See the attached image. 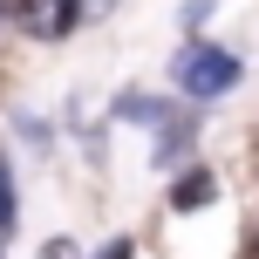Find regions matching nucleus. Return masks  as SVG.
I'll use <instances>...</instances> for the list:
<instances>
[{
	"label": "nucleus",
	"mask_w": 259,
	"mask_h": 259,
	"mask_svg": "<svg viewBox=\"0 0 259 259\" xmlns=\"http://www.w3.org/2000/svg\"><path fill=\"white\" fill-rule=\"evenodd\" d=\"M178 89L191 96V103H211V96H225V89H239V55H225V48H184L178 55Z\"/></svg>",
	"instance_id": "obj_1"
},
{
	"label": "nucleus",
	"mask_w": 259,
	"mask_h": 259,
	"mask_svg": "<svg viewBox=\"0 0 259 259\" xmlns=\"http://www.w3.org/2000/svg\"><path fill=\"white\" fill-rule=\"evenodd\" d=\"M14 14H21V27H27L34 41H55V34H68V27H75L82 7H75V0H21Z\"/></svg>",
	"instance_id": "obj_2"
},
{
	"label": "nucleus",
	"mask_w": 259,
	"mask_h": 259,
	"mask_svg": "<svg viewBox=\"0 0 259 259\" xmlns=\"http://www.w3.org/2000/svg\"><path fill=\"white\" fill-rule=\"evenodd\" d=\"M211 191H219V184H211V170H184V178H178V191H170V205H178V211H191V205H205Z\"/></svg>",
	"instance_id": "obj_3"
},
{
	"label": "nucleus",
	"mask_w": 259,
	"mask_h": 259,
	"mask_svg": "<svg viewBox=\"0 0 259 259\" xmlns=\"http://www.w3.org/2000/svg\"><path fill=\"white\" fill-rule=\"evenodd\" d=\"M14 232V170L0 164V239Z\"/></svg>",
	"instance_id": "obj_4"
},
{
	"label": "nucleus",
	"mask_w": 259,
	"mask_h": 259,
	"mask_svg": "<svg viewBox=\"0 0 259 259\" xmlns=\"http://www.w3.org/2000/svg\"><path fill=\"white\" fill-rule=\"evenodd\" d=\"M41 259H75V246H68V239H48V252Z\"/></svg>",
	"instance_id": "obj_5"
},
{
	"label": "nucleus",
	"mask_w": 259,
	"mask_h": 259,
	"mask_svg": "<svg viewBox=\"0 0 259 259\" xmlns=\"http://www.w3.org/2000/svg\"><path fill=\"white\" fill-rule=\"evenodd\" d=\"M96 259H130V239H109V246L96 252Z\"/></svg>",
	"instance_id": "obj_6"
}]
</instances>
